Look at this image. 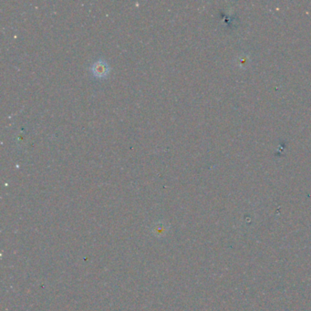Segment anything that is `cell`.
Wrapping results in <instances>:
<instances>
[{
	"label": "cell",
	"mask_w": 311,
	"mask_h": 311,
	"mask_svg": "<svg viewBox=\"0 0 311 311\" xmlns=\"http://www.w3.org/2000/svg\"><path fill=\"white\" fill-rule=\"evenodd\" d=\"M111 68L107 62L103 59H100L92 64L91 72L97 78H106L110 73Z\"/></svg>",
	"instance_id": "cell-1"
}]
</instances>
